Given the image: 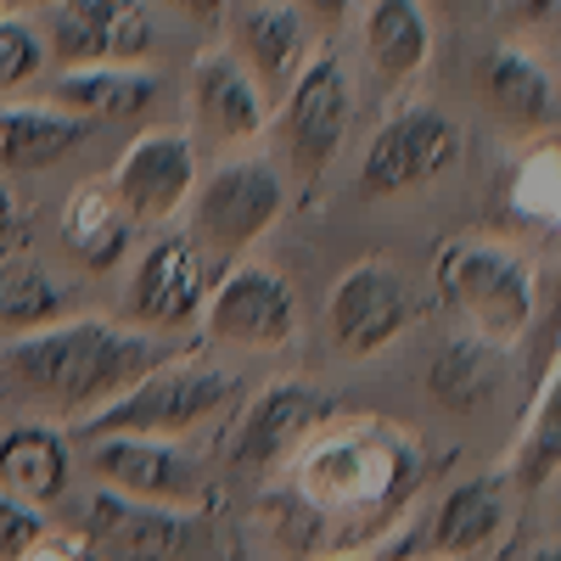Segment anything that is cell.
I'll return each instance as SVG.
<instances>
[{
  "instance_id": "cell-1",
  "label": "cell",
  "mask_w": 561,
  "mask_h": 561,
  "mask_svg": "<svg viewBox=\"0 0 561 561\" xmlns=\"http://www.w3.org/2000/svg\"><path fill=\"white\" fill-rule=\"evenodd\" d=\"M158 365H163L158 343L118 332L107 320H73V325L51 320L34 337L0 348V377L12 382V393L51 410H102Z\"/></svg>"
},
{
  "instance_id": "cell-2",
  "label": "cell",
  "mask_w": 561,
  "mask_h": 561,
  "mask_svg": "<svg viewBox=\"0 0 561 561\" xmlns=\"http://www.w3.org/2000/svg\"><path fill=\"white\" fill-rule=\"evenodd\" d=\"M438 304L455 309L472 337L489 348H505L528 332L534 320V275L517 253L494 242H444L433 259Z\"/></svg>"
},
{
  "instance_id": "cell-3",
  "label": "cell",
  "mask_w": 561,
  "mask_h": 561,
  "mask_svg": "<svg viewBox=\"0 0 561 561\" xmlns=\"http://www.w3.org/2000/svg\"><path fill=\"white\" fill-rule=\"evenodd\" d=\"M237 399V377L214 365H158L147 370L135 388H124L113 404L90 410L84 438H107V433H129V438H180L203 427L208 415H219Z\"/></svg>"
},
{
  "instance_id": "cell-4",
  "label": "cell",
  "mask_w": 561,
  "mask_h": 561,
  "mask_svg": "<svg viewBox=\"0 0 561 561\" xmlns=\"http://www.w3.org/2000/svg\"><path fill=\"white\" fill-rule=\"evenodd\" d=\"M192 203V242L214 248L219 259H237L242 248H253L264 230L280 219L287 208V185L280 174L259 158H237V163H219Z\"/></svg>"
},
{
  "instance_id": "cell-5",
  "label": "cell",
  "mask_w": 561,
  "mask_h": 561,
  "mask_svg": "<svg viewBox=\"0 0 561 561\" xmlns=\"http://www.w3.org/2000/svg\"><path fill=\"white\" fill-rule=\"evenodd\" d=\"M466 135L449 113L438 107H404L393 113L365 147L359 163V192L365 197H404L415 185H427L460 163Z\"/></svg>"
},
{
  "instance_id": "cell-6",
  "label": "cell",
  "mask_w": 561,
  "mask_h": 561,
  "mask_svg": "<svg viewBox=\"0 0 561 561\" xmlns=\"http://www.w3.org/2000/svg\"><path fill=\"white\" fill-rule=\"evenodd\" d=\"M348 73L337 57H309L298 79L287 84V113H280V140L293 152L298 174H325L348 135Z\"/></svg>"
},
{
  "instance_id": "cell-7",
  "label": "cell",
  "mask_w": 561,
  "mask_h": 561,
  "mask_svg": "<svg viewBox=\"0 0 561 561\" xmlns=\"http://www.w3.org/2000/svg\"><path fill=\"white\" fill-rule=\"evenodd\" d=\"M298 332V298L293 287L264 264H237L208 293V337L237 348H280Z\"/></svg>"
},
{
  "instance_id": "cell-8",
  "label": "cell",
  "mask_w": 561,
  "mask_h": 561,
  "mask_svg": "<svg viewBox=\"0 0 561 561\" xmlns=\"http://www.w3.org/2000/svg\"><path fill=\"white\" fill-rule=\"evenodd\" d=\"M152 51L147 0H51V57L68 68L140 62Z\"/></svg>"
},
{
  "instance_id": "cell-9",
  "label": "cell",
  "mask_w": 561,
  "mask_h": 561,
  "mask_svg": "<svg viewBox=\"0 0 561 561\" xmlns=\"http://www.w3.org/2000/svg\"><path fill=\"white\" fill-rule=\"evenodd\" d=\"M404 325H410V298L388 264L348 270L332 287V298H325V332H332L337 354L348 359L382 354L393 337H404Z\"/></svg>"
},
{
  "instance_id": "cell-10",
  "label": "cell",
  "mask_w": 561,
  "mask_h": 561,
  "mask_svg": "<svg viewBox=\"0 0 561 561\" xmlns=\"http://www.w3.org/2000/svg\"><path fill=\"white\" fill-rule=\"evenodd\" d=\"M192 185H197L192 140L174 129H152V135L129 140V152L113 169V197L129 214V225H158V219L180 214Z\"/></svg>"
},
{
  "instance_id": "cell-11",
  "label": "cell",
  "mask_w": 561,
  "mask_h": 561,
  "mask_svg": "<svg viewBox=\"0 0 561 561\" xmlns=\"http://www.w3.org/2000/svg\"><path fill=\"white\" fill-rule=\"evenodd\" d=\"M208 298V275H203V248L192 237H158L147 253H140L124 309L129 320L152 325V332H169V325H185Z\"/></svg>"
},
{
  "instance_id": "cell-12",
  "label": "cell",
  "mask_w": 561,
  "mask_h": 561,
  "mask_svg": "<svg viewBox=\"0 0 561 561\" xmlns=\"http://www.w3.org/2000/svg\"><path fill=\"white\" fill-rule=\"evenodd\" d=\"M325 415H332V404H325L314 388H298V382H280L270 393H259L242 421H237V438H230V466L237 472H270V466H280L298 444H309Z\"/></svg>"
},
{
  "instance_id": "cell-13",
  "label": "cell",
  "mask_w": 561,
  "mask_h": 561,
  "mask_svg": "<svg viewBox=\"0 0 561 561\" xmlns=\"http://www.w3.org/2000/svg\"><path fill=\"white\" fill-rule=\"evenodd\" d=\"M90 472L129 500H192L197 494V466L180 449H169L163 438H129V433L90 438Z\"/></svg>"
},
{
  "instance_id": "cell-14",
  "label": "cell",
  "mask_w": 561,
  "mask_h": 561,
  "mask_svg": "<svg viewBox=\"0 0 561 561\" xmlns=\"http://www.w3.org/2000/svg\"><path fill=\"white\" fill-rule=\"evenodd\" d=\"M264 96H287V84L309 62V18L293 0H248L242 7V51Z\"/></svg>"
},
{
  "instance_id": "cell-15",
  "label": "cell",
  "mask_w": 561,
  "mask_h": 561,
  "mask_svg": "<svg viewBox=\"0 0 561 561\" xmlns=\"http://www.w3.org/2000/svg\"><path fill=\"white\" fill-rule=\"evenodd\" d=\"M192 102H197V118L219 140H253L264 129V90L237 51H203L197 57Z\"/></svg>"
},
{
  "instance_id": "cell-16",
  "label": "cell",
  "mask_w": 561,
  "mask_h": 561,
  "mask_svg": "<svg viewBox=\"0 0 561 561\" xmlns=\"http://www.w3.org/2000/svg\"><path fill=\"white\" fill-rule=\"evenodd\" d=\"M483 90H489V107L500 113V124H511V129L539 135L556 124V79L539 57L517 51V45H494L489 51Z\"/></svg>"
},
{
  "instance_id": "cell-17",
  "label": "cell",
  "mask_w": 561,
  "mask_h": 561,
  "mask_svg": "<svg viewBox=\"0 0 561 561\" xmlns=\"http://www.w3.org/2000/svg\"><path fill=\"white\" fill-rule=\"evenodd\" d=\"M90 140V118L62 107H0V174L51 169Z\"/></svg>"
},
{
  "instance_id": "cell-18",
  "label": "cell",
  "mask_w": 561,
  "mask_h": 561,
  "mask_svg": "<svg viewBox=\"0 0 561 561\" xmlns=\"http://www.w3.org/2000/svg\"><path fill=\"white\" fill-rule=\"evenodd\" d=\"M505 528V483L500 478H472L438 500L427 550L433 556H472Z\"/></svg>"
},
{
  "instance_id": "cell-19",
  "label": "cell",
  "mask_w": 561,
  "mask_h": 561,
  "mask_svg": "<svg viewBox=\"0 0 561 561\" xmlns=\"http://www.w3.org/2000/svg\"><path fill=\"white\" fill-rule=\"evenodd\" d=\"M365 51L382 79L404 84L427 68L433 57V23L421 12V0H370L365 12Z\"/></svg>"
},
{
  "instance_id": "cell-20",
  "label": "cell",
  "mask_w": 561,
  "mask_h": 561,
  "mask_svg": "<svg viewBox=\"0 0 561 561\" xmlns=\"http://www.w3.org/2000/svg\"><path fill=\"white\" fill-rule=\"evenodd\" d=\"M158 96V79L147 68H73L51 84V102L79 118H135Z\"/></svg>"
},
{
  "instance_id": "cell-21",
  "label": "cell",
  "mask_w": 561,
  "mask_h": 561,
  "mask_svg": "<svg viewBox=\"0 0 561 561\" xmlns=\"http://www.w3.org/2000/svg\"><path fill=\"white\" fill-rule=\"evenodd\" d=\"M0 489L28 500V505H51L68 489V444L51 427H18L0 438Z\"/></svg>"
},
{
  "instance_id": "cell-22",
  "label": "cell",
  "mask_w": 561,
  "mask_h": 561,
  "mask_svg": "<svg viewBox=\"0 0 561 561\" xmlns=\"http://www.w3.org/2000/svg\"><path fill=\"white\" fill-rule=\"evenodd\" d=\"M96 539L124 561H174L185 528L169 517V511L135 505L129 494H102L96 500Z\"/></svg>"
},
{
  "instance_id": "cell-23",
  "label": "cell",
  "mask_w": 561,
  "mask_h": 561,
  "mask_svg": "<svg viewBox=\"0 0 561 561\" xmlns=\"http://www.w3.org/2000/svg\"><path fill=\"white\" fill-rule=\"evenodd\" d=\"M129 230H135V225H129V214L118 208L113 185H79L73 203H68V214H62V237H68V248H73L90 270L118 264L124 248H129Z\"/></svg>"
},
{
  "instance_id": "cell-24",
  "label": "cell",
  "mask_w": 561,
  "mask_h": 561,
  "mask_svg": "<svg viewBox=\"0 0 561 561\" xmlns=\"http://www.w3.org/2000/svg\"><path fill=\"white\" fill-rule=\"evenodd\" d=\"M68 293L45 275L34 259H7L0 264V332H39L62 314Z\"/></svg>"
},
{
  "instance_id": "cell-25",
  "label": "cell",
  "mask_w": 561,
  "mask_h": 561,
  "mask_svg": "<svg viewBox=\"0 0 561 561\" xmlns=\"http://www.w3.org/2000/svg\"><path fill=\"white\" fill-rule=\"evenodd\" d=\"M494 388H500L494 348L478 343V337L455 343V348L438 354V365H433V393H438V404H449V410H478Z\"/></svg>"
},
{
  "instance_id": "cell-26",
  "label": "cell",
  "mask_w": 561,
  "mask_h": 561,
  "mask_svg": "<svg viewBox=\"0 0 561 561\" xmlns=\"http://www.w3.org/2000/svg\"><path fill=\"white\" fill-rule=\"evenodd\" d=\"M39 62H45L39 34L28 23H18V18H0V96L18 90V84H28L39 73Z\"/></svg>"
},
{
  "instance_id": "cell-27",
  "label": "cell",
  "mask_w": 561,
  "mask_h": 561,
  "mask_svg": "<svg viewBox=\"0 0 561 561\" xmlns=\"http://www.w3.org/2000/svg\"><path fill=\"white\" fill-rule=\"evenodd\" d=\"M39 534H45L39 511L28 500H18V494H0V561H18Z\"/></svg>"
},
{
  "instance_id": "cell-28",
  "label": "cell",
  "mask_w": 561,
  "mask_h": 561,
  "mask_svg": "<svg viewBox=\"0 0 561 561\" xmlns=\"http://www.w3.org/2000/svg\"><path fill=\"white\" fill-rule=\"evenodd\" d=\"M18 561H90L84 556V539H73V534H57V528H45Z\"/></svg>"
},
{
  "instance_id": "cell-29",
  "label": "cell",
  "mask_w": 561,
  "mask_h": 561,
  "mask_svg": "<svg viewBox=\"0 0 561 561\" xmlns=\"http://www.w3.org/2000/svg\"><path fill=\"white\" fill-rule=\"evenodd\" d=\"M169 12H180V18H192V23H203V28H214L219 18H225V7L230 0H163Z\"/></svg>"
},
{
  "instance_id": "cell-30",
  "label": "cell",
  "mask_w": 561,
  "mask_h": 561,
  "mask_svg": "<svg viewBox=\"0 0 561 561\" xmlns=\"http://www.w3.org/2000/svg\"><path fill=\"white\" fill-rule=\"evenodd\" d=\"M293 7H298L304 18H314V23H343L354 0H293Z\"/></svg>"
},
{
  "instance_id": "cell-31",
  "label": "cell",
  "mask_w": 561,
  "mask_h": 561,
  "mask_svg": "<svg viewBox=\"0 0 561 561\" xmlns=\"http://www.w3.org/2000/svg\"><path fill=\"white\" fill-rule=\"evenodd\" d=\"M7 225H12V192L0 185V230H7Z\"/></svg>"
},
{
  "instance_id": "cell-32",
  "label": "cell",
  "mask_w": 561,
  "mask_h": 561,
  "mask_svg": "<svg viewBox=\"0 0 561 561\" xmlns=\"http://www.w3.org/2000/svg\"><path fill=\"white\" fill-rule=\"evenodd\" d=\"M45 7H51V0H45Z\"/></svg>"
}]
</instances>
